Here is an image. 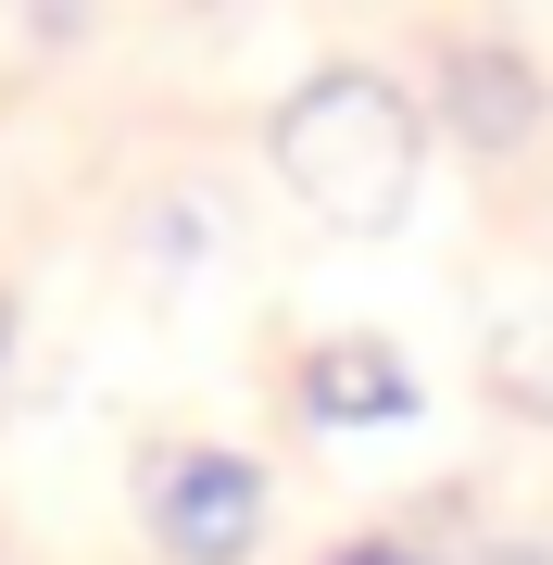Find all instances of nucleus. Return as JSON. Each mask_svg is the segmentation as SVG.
Returning <instances> with one entry per match:
<instances>
[{
	"label": "nucleus",
	"instance_id": "3",
	"mask_svg": "<svg viewBox=\"0 0 553 565\" xmlns=\"http://www.w3.org/2000/svg\"><path fill=\"white\" fill-rule=\"evenodd\" d=\"M289 390H302L315 427H403L415 415V364L390 352V340H365V327H352V340H315Z\"/></svg>",
	"mask_w": 553,
	"mask_h": 565
},
{
	"label": "nucleus",
	"instance_id": "1",
	"mask_svg": "<svg viewBox=\"0 0 553 565\" xmlns=\"http://www.w3.org/2000/svg\"><path fill=\"white\" fill-rule=\"evenodd\" d=\"M277 177L302 189V214H328L340 239H377L415 202V102L365 63H328L277 102Z\"/></svg>",
	"mask_w": 553,
	"mask_h": 565
},
{
	"label": "nucleus",
	"instance_id": "5",
	"mask_svg": "<svg viewBox=\"0 0 553 565\" xmlns=\"http://www.w3.org/2000/svg\"><path fill=\"white\" fill-rule=\"evenodd\" d=\"M328 565H440V553H415V541H352V553H328Z\"/></svg>",
	"mask_w": 553,
	"mask_h": 565
},
{
	"label": "nucleus",
	"instance_id": "6",
	"mask_svg": "<svg viewBox=\"0 0 553 565\" xmlns=\"http://www.w3.org/2000/svg\"><path fill=\"white\" fill-rule=\"evenodd\" d=\"M0 352H13V302H0Z\"/></svg>",
	"mask_w": 553,
	"mask_h": 565
},
{
	"label": "nucleus",
	"instance_id": "2",
	"mask_svg": "<svg viewBox=\"0 0 553 565\" xmlns=\"http://www.w3.org/2000/svg\"><path fill=\"white\" fill-rule=\"evenodd\" d=\"M139 515L164 565H252L265 541V465L226 452V440H164L139 465Z\"/></svg>",
	"mask_w": 553,
	"mask_h": 565
},
{
	"label": "nucleus",
	"instance_id": "4",
	"mask_svg": "<svg viewBox=\"0 0 553 565\" xmlns=\"http://www.w3.org/2000/svg\"><path fill=\"white\" fill-rule=\"evenodd\" d=\"M440 102H453V126H466L478 151H515V139L541 126L529 63H503V51H453V88H440Z\"/></svg>",
	"mask_w": 553,
	"mask_h": 565
}]
</instances>
